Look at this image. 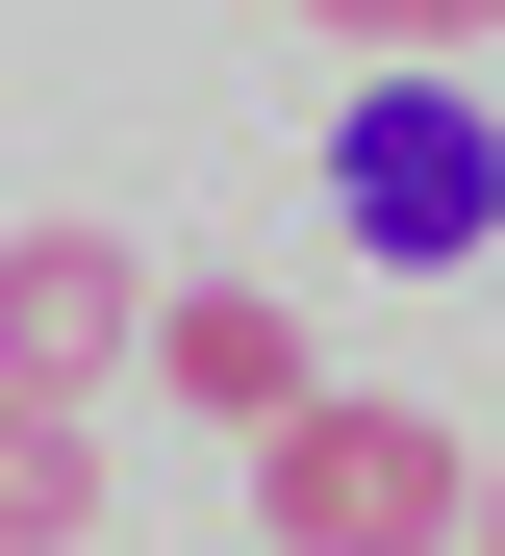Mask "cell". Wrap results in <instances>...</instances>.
Here are the masks:
<instances>
[{"label": "cell", "instance_id": "7a4b0ae2", "mask_svg": "<svg viewBox=\"0 0 505 556\" xmlns=\"http://www.w3.org/2000/svg\"><path fill=\"white\" fill-rule=\"evenodd\" d=\"M329 228L379 278H480L505 253V127L455 102V76H354L329 102Z\"/></svg>", "mask_w": 505, "mask_h": 556}, {"label": "cell", "instance_id": "6da1fadb", "mask_svg": "<svg viewBox=\"0 0 505 556\" xmlns=\"http://www.w3.org/2000/svg\"><path fill=\"white\" fill-rule=\"evenodd\" d=\"M253 556H480V455L430 430V405H303L278 455H253Z\"/></svg>", "mask_w": 505, "mask_h": 556}, {"label": "cell", "instance_id": "8992f818", "mask_svg": "<svg viewBox=\"0 0 505 556\" xmlns=\"http://www.w3.org/2000/svg\"><path fill=\"white\" fill-rule=\"evenodd\" d=\"M303 26H354V51H379V76H455V51H480V26H505V0H303Z\"/></svg>", "mask_w": 505, "mask_h": 556}, {"label": "cell", "instance_id": "5b68a950", "mask_svg": "<svg viewBox=\"0 0 505 556\" xmlns=\"http://www.w3.org/2000/svg\"><path fill=\"white\" fill-rule=\"evenodd\" d=\"M0 556H101V405H0Z\"/></svg>", "mask_w": 505, "mask_h": 556}, {"label": "cell", "instance_id": "52a82bcc", "mask_svg": "<svg viewBox=\"0 0 505 556\" xmlns=\"http://www.w3.org/2000/svg\"><path fill=\"white\" fill-rule=\"evenodd\" d=\"M480 556H505V455H480Z\"/></svg>", "mask_w": 505, "mask_h": 556}, {"label": "cell", "instance_id": "3957f363", "mask_svg": "<svg viewBox=\"0 0 505 556\" xmlns=\"http://www.w3.org/2000/svg\"><path fill=\"white\" fill-rule=\"evenodd\" d=\"M152 329H177V278L127 228H0V405H101Z\"/></svg>", "mask_w": 505, "mask_h": 556}, {"label": "cell", "instance_id": "277c9868", "mask_svg": "<svg viewBox=\"0 0 505 556\" xmlns=\"http://www.w3.org/2000/svg\"><path fill=\"white\" fill-rule=\"evenodd\" d=\"M152 380L202 405V430H303V405H329V380H303V304H278V278H177V329H152Z\"/></svg>", "mask_w": 505, "mask_h": 556}]
</instances>
